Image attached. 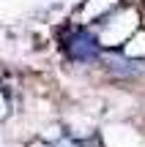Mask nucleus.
I'll return each instance as SVG.
<instances>
[{
    "mask_svg": "<svg viewBox=\"0 0 145 147\" xmlns=\"http://www.w3.org/2000/svg\"><path fill=\"white\" fill-rule=\"evenodd\" d=\"M66 52H69L71 60L88 63V60H96L99 57V41L91 36V33L77 30V33H71V36L66 38Z\"/></svg>",
    "mask_w": 145,
    "mask_h": 147,
    "instance_id": "f257e3e1",
    "label": "nucleus"
},
{
    "mask_svg": "<svg viewBox=\"0 0 145 147\" xmlns=\"http://www.w3.org/2000/svg\"><path fill=\"white\" fill-rule=\"evenodd\" d=\"M107 65H110L112 74H120V76H134V74H140V65H137L134 60L118 57V55H112V57L107 60Z\"/></svg>",
    "mask_w": 145,
    "mask_h": 147,
    "instance_id": "f03ea898",
    "label": "nucleus"
},
{
    "mask_svg": "<svg viewBox=\"0 0 145 147\" xmlns=\"http://www.w3.org/2000/svg\"><path fill=\"white\" fill-rule=\"evenodd\" d=\"M58 147H80L74 142V139H63V142H58Z\"/></svg>",
    "mask_w": 145,
    "mask_h": 147,
    "instance_id": "7ed1b4c3",
    "label": "nucleus"
}]
</instances>
